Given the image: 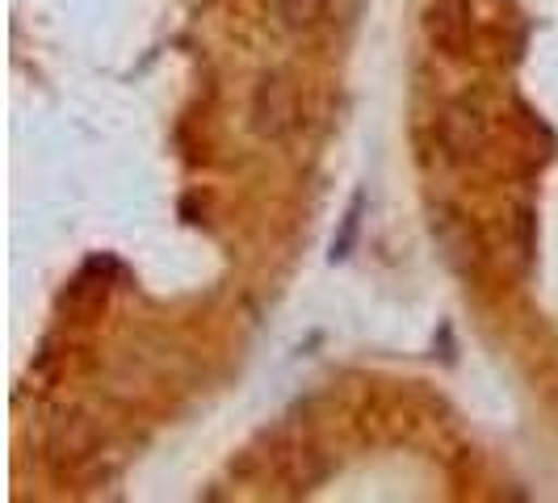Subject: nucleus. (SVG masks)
Wrapping results in <instances>:
<instances>
[{"mask_svg": "<svg viewBox=\"0 0 558 503\" xmlns=\"http://www.w3.org/2000/svg\"><path fill=\"white\" fill-rule=\"evenodd\" d=\"M252 126L260 139H286L299 126V97L286 76H265L252 93Z\"/></svg>", "mask_w": 558, "mask_h": 503, "instance_id": "1", "label": "nucleus"}, {"mask_svg": "<svg viewBox=\"0 0 558 503\" xmlns=\"http://www.w3.org/2000/svg\"><path fill=\"white\" fill-rule=\"evenodd\" d=\"M428 38L446 51V56H462L466 38H471V17H466V4L462 0H433L428 4V17H424Z\"/></svg>", "mask_w": 558, "mask_h": 503, "instance_id": "2", "label": "nucleus"}, {"mask_svg": "<svg viewBox=\"0 0 558 503\" xmlns=\"http://www.w3.org/2000/svg\"><path fill=\"white\" fill-rule=\"evenodd\" d=\"M441 135H446L449 151L471 156V151H478V147H483V135H487L483 113L471 110V106H453V110L441 118Z\"/></svg>", "mask_w": 558, "mask_h": 503, "instance_id": "3", "label": "nucleus"}, {"mask_svg": "<svg viewBox=\"0 0 558 503\" xmlns=\"http://www.w3.org/2000/svg\"><path fill=\"white\" fill-rule=\"evenodd\" d=\"M278 4H281V17L290 26H311L324 13V0H278Z\"/></svg>", "mask_w": 558, "mask_h": 503, "instance_id": "4", "label": "nucleus"}]
</instances>
